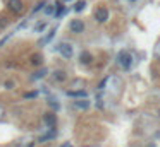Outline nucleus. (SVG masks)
<instances>
[{
    "mask_svg": "<svg viewBox=\"0 0 160 147\" xmlns=\"http://www.w3.org/2000/svg\"><path fill=\"white\" fill-rule=\"evenodd\" d=\"M117 62L120 63V67L129 69L131 62H133V57H131V53H128V51H120L119 55H117Z\"/></svg>",
    "mask_w": 160,
    "mask_h": 147,
    "instance_id": "1",
    "label": "nucleus"
},
{
    "mask_svg": "<svg viewBox=\"0 0 160 147\" xmlns=\"http://www.w3.org/2000/svg\"><path fill=\"white\" fill-rule=\"evenodd\" d=\"M57 50H59V53L64 58H71L72 57V46H71L69 43H60L59 46H57Z\"/></svg>",
    "mask_w": 160,
    "mask_h": 147,
    "instance_id": "2",
    "label": "nucleus"
},
{
    "mask_svg": "<svg viewBox=\"0 0 160 147\" xmlns=\"http://www.w3.org/2000/svg\"><path fill=\"white\" fill-rule=\"evenodd\" d=\"M95 19L98 21V22H105V21L109 19V10L105 9V7L97 9V12H95Z\"/></svg>",
    "mask_w": 160,
    "mask_h": 147,
    "instance_id": "3",
    "label": "nucleus"
},
{
    "mask_svg": "<svg viewBox=\"0 0 160 147\" xmlns=\"http://www.w3.org/2000/svg\"><path fill=\"white\" fill-rule=\"evenodd\" d=\"M69 28H71V31H72V33H83V31H84V24H83V21L74 19L69 24Z\"/></svg>",
    "mask_w": 160,
    "mask_h": 147,
    "instance_id": "4",
    "label": "nucleus"
},
{
    "mask_svg": "<svg viewBox=\"0 0 160 147\" xmlns=\"http://www.w3.org/2000/svg\"><path fill=\"white\" fill-rule=\"evenodd\" d=\"M45 123H47L50 128H55V123H57L55 115H53V113H47V115H45Z\"/></svg>",
    "mask_w": 160,
    "mask_h": 147,
    "instance_id": "5",
    "label": "nucleus"
},
{
    "mask_svg": "<svg viewBox=\"0 0 160 147\" xmlns=\"http://www.w3.org/2000/svg\"><path fill=\"white\" fill-rule=\"evenodd\" d=\"M9 7L14 10V12H21V10H22V2H21V0H10Z\"/></svg>",
    "mask_w": 160,
    "mask_h": 147,
    "instance_id": "6",
    "label": "nucleus"
},
{
    "mask_svg": "<svg viewBox=\"0 0 160 147\" xmlns=\"http://www.w3.org/2000/svg\"><path fill=\"white\" fill-rule=\"evenodd\" d=\"M67 96L69 98H86V92L84 91H67Z\"/></svg>",
    "mask_w": 160,
    "mask_h": 147,
    "instance_id": "7",
    "label": "nucleus"
},
{
    "mask_svg": "<svg viewBox=\"0 0 160 147\" xmlns=\"http://www.w3.org/2000/svg\"><path fill=\"white\" fill-rule=\"evenodd\" d=\"M74 106L79 108V109H86L90 106V101H84V98H81V101H76V103H74Z\"/></svg>",
    "mask_w": 160,
    "mask_h": 147,
    "instance_id": "8",
    "label": "nucleus"
},
{
    "mask_svg": "<svg viewBox=\"0 0 160 147\" xmlns=\"http://www.w3.org/2000/svg\"><path fill=\"white\" fill-rule=\"evenodd\" d=\"M55 128H52L50 130V134H47V135H43V137H40V142H47V140H52V138L55 137Z\"/></svg>",
    "mask_w": 160,
    "mask_h": 147,
    "instance_id": "9",
    "label": "nucleus"
},
{
    "mask_svg": "<svg viewBox=\"0 0 160 147\" xmlns=\"http://www.w3.org/2000/svg\"><path fill=\"white\" fill-rule=\"evenodd\" d=\"M55 7H57V12H55V17L59 19V17H62V16L66 14V9H64V5H60V4H55Z\"/></svg>",
    "mask_w": 160,
    "mask_h": 147,
    "instance_id": "10",
    "label": "nucleus"
},
{
    "mask_svg": "<svg viewBox=\"0 0 160 147\" xmlns=\"http://www.w3.org/2000/svg\"><path fill=\"white\" fill-rule=\"evenodd\" d=\"M53 36H55V29H52L50 33H48V34L45 36V38L41 39V41H40V45H47V43H48V41H50L52 38H53Z\"/></svg>",
    "mask_w": 160,
    "mask_h": 147,
    "instance_id": "11",
    "label": "nucleus"
},
{
    "mask_svg": "<svg viewBox=\"0 0 160 147\" xmlns=\"http://www.w3.org/2000/svg\"><path fill=\"white\" fill-rule=\"evenodd\" d=\"M84 5H86V2H83V0H81V2H78V4H76L74 10H76V12H81V10L84 9Z\"/></svg>",
    "mask_w": 160,
    "mask_h": 147,
    "instance_id": "12",
    "label": "nucleus"
},
{
    "mask_svg": "<svg viewBox=\"0 0 160 147\" xmlns=\"http://www.w3.org/2000/svg\"><path fill=\"white\" fill-rule=\"evenodd\" d=\"M45 28H47V24H45V22H38V24L35 26V31H36V33H41Z\"/></svg>",
    "mask_w": 160,
    "mask_h": 147,
    "instance_id": "13",
    "label": "nucleus"
},
{
    "mask_svg": "<svg viewBox=\"0 0 160 147\" xmlns=\"http://www.w3.org/2000/svg\"><path fill=\"white\" fill-rule=\"evenodd\" d=\"M31 63H33V65H40V63H41L40 55H33V60H31Z\"/></svg>",
    "mask_w": 160,
    "mask_h": 147,
    "instance_id": "14",
    "label": "nucleus"
},
{
    "mask_svg": "<svg viewBox=\"0 0 160 147\" xmlns=\"http://www.w3.org/2000/svg\"><path fill=\"white\" fill-rule=\"evenodd\" d=\"M81 62H84V63L91 62V55H88V53H83V55H81Z\"/></svg>",
    "mask_w": 160,
    "mask_h": 147,
    "instance_id": "15",
    "label": "nucleus"
},
{
    "mask_svg": "<svg viewBox=\"0 0 160 147\" xmlns=\"http://www.w3.org/2000/svg\"><path fill=\"white\" fill-rule=\"evenodd\" d=\"M36 96H38V92H26V94H24L26 99H35Z\"/></svg>",
    "mask_w": 160,
    "mask_h": 147,
    "instance_id": "16",
    "label": "nucleus"
},
{
    "mask_svg": "<svg viewBox=\"0 0 160 147\" xmlns=\"http://www.w3.org/2000/svg\"><path fill=\"white\" fill-rule=\"evenodd\" d=\"M45 74H47V70H45V69H41L40 72H36V74H35V79H40V77H45Z\"/></svg>",
    "mask_w": 160,
    "mask_h": 147,
    "instance_id": "17",
    "label": "nucleus"
},
{
    "mask_svg": "<svg viewBox=\"0 0 160 147\" xmlns=\"http://www.w3.org/2000/svg\"><path fill=\"white\" fill-rule=\"evenodd\" d=\"M43 7H45V2H40V4H38V5L35 7V12H38V10H40V9H43Z\"/></svg>",
    "mask_w": 160,
    "mask_h": 147,
    "instance_id": "18",
    "label": "nucleus"
},
{
    "mask_svg": "<svg viewBox=\"0 0 160 147\" xmlns=\"http://www.w3.org/2000/svg\"><path fill=\"white\" fill-rule=\"evenodd\" d=\"M45 12H47V14H52V12H53V5H50V7H47V9H45Z\"/></svg>",
    "mask_w": 160,
    "mask_h": 147,
    "instance_id": "19",
    "label": "nucleus"
},
{
    "mask_svg": "<svg viewBox=\"0 0 160 147\" xmlns=\"http://www.w3.org/2000/svg\"><path fill=\"white\" fill-rule=\"evenodd\" d=\"M107 80H109V77H107V79H103V80H102V84H100V89H103V87H105V84H107Z\"/></svg>",
    "mask_w": 160,
    "mask_h": 147,
    "instance_id": "20",
    "label": "nucleus"
},
{
    "mask_svg": "<svg viewBox=\"0 0 160 147\" xmlns=\"http://www.w3.org/2000/svg\"><path fill=\"white\" fill-rule=\"evenodd\" d=\"M66 2H67V0H66Z\"/></svg>",
    "mask_w": 160,
    "mask_h": 147,
    "instance_id": "21",
    "label": "nucleus"
}]
</instances>
